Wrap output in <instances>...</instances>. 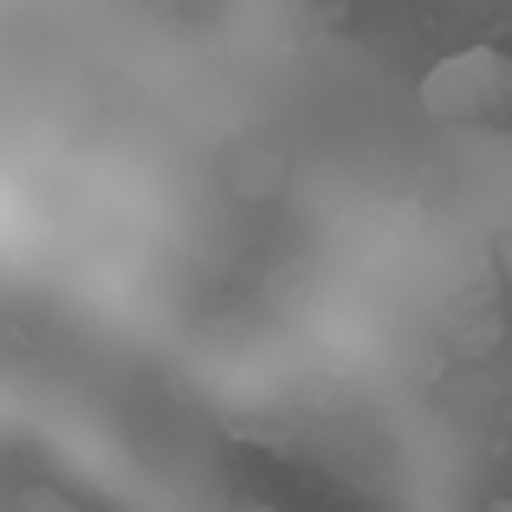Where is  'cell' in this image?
I'll return each mask as SVG.
<instances>
[{
  "label": "cell",
  "instance_id": "1",
  "mask_svg": "<svg viewBox=\"0 0 512 512\" xmlns=\"http://www.w3.org/2000/svg\"><path fill=\"white\" fill-rule=\"evenodd\" d=\"M415 104H422L428 124H500L512 117V65L500 46H461L441 52L435 65L415 85Z\"/></svg>",
  "mask_w": 512,
  "mask_h": 512
},
{
  "label": "cell",
  "instance_id": "2",
  "mask_svg": "<svg viewBox=\"0 0 512 512\" xmlns=\"http://www.w3.org/2000/svg\"><path fill=\"white\" fill-rule=\"evenodd\" d=\"M234 512H292V506H273V500H240Z\"/></svg>",
  "mask_w": 512,
  "mask_h": 512
},
{
  "label": "cell",
  "instance_id": "5",
  "mask_svg": "<svg viewBox=\"0 0 512 512\" xmlns=\"http://www.w3.org/2000/svg\"><path fill=\"white\" fill-rule=\"evenodd\" d=\"M506 65H512V52H506Z\"/></svg>",
  "mask_w": 512,
  "mask_h": 512
},
{
  "label": "cell",
  "instance_id": "4",
  "mask_svg": "<svg viewBox=\"0 0 512 512\" xmlns=\"http://www.w3.org/2000/svg\"><path fill=\"white\" fill-rule=\"evenodd\" d=\"M487 512H512V500H506V493H500V500H487Z\"/></svg>",
  "mask_w": 512,
  "mask_h": 512
},
{
  "label": "cell",
  "instance_id": "3",
  "mask_svg": "<svg viewBox=\"0 0 512 512\" xmlns=\"http://www.w3.org/2000/svg\"><path fill=\"white\" fill-rule=\"evenodd\" d=\"M500 273H512V240H500Z\"/></svg>",
  "mask_w": 512,
  "mask_h": 512
}]
</instances>
